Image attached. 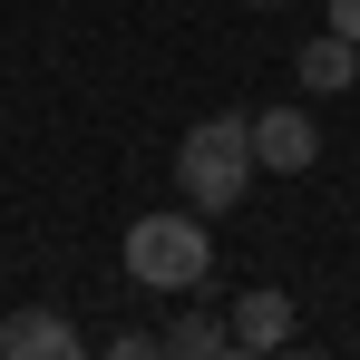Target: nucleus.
Returning <instances> with one entry per match:
<instances>
[{
  "label": "nucleus",
  "instance_id": "1",
  "mask_svg": "<svg viewBox=\"0 0 360 360\" xmlns=\"http://www.w3.org/2000/svg\"><path fill=\"white\" fill-rule=\"evenodd\" d=\"M117 253H127V283L136 292H205V273H214L205 214H136Z\"/></svg>",
  "mask_w": 360,
  "mask_h": 360
},
{
  "label": "nucleus",
  "instance_id": "2",
  "mask_svg": "<svg viewBox=\"0 0 360 360\" xmlns=\"http://www.w3.org/2000/svg\"><path fill=\"white\" fill-rule=\"evenodd\" d=\"M176 185H185L195 214H234L243 185H253V117H205V127H185Z\"/></svg>",
  "mask_w": 360,
  "mask_h": 360
},
{
  "label": "nucleus",
  "instance_id": "3",
  "mask_svg": "<svg viewBox=\"0 0 360 360\" xmlns=\"http://www.w3.org/2000/svg\"><path fill=\"white\" fill-rule=\"evenodd\" d=\"M321 156V127L302 117V108H263L253 117V166H273V176H302Z\"/></svg>",
  "mask_w": 360,
  "mask_h": 360
},
{
  "label": "nucleus",
  "instance_id": "4",
  "mask_svg": "<svg viewBox=\"0 0 360 360\" xmlns=\"http://www.w3.org/2000/svg\"><path fill=\"white\" fill-rule=\"evenodd\" d=\"M0 351H10V360H78V321H59V311L30 302V311L0 321Z\"/></svg>",
  "mask_w": 360,
  "mask_h": 360
},
{
  "label": "nucleus",
  "instance_id": "5",
  "mask_svg": "<svg viewBox=\"0 0 360 360\" xmlns=\"http://www.w3.org/2000/svg\"><path fill=\"white\" fill-rule=\"evenodd\" d=\"M292 341V292H273V283H253L234 302V351H283Z\"/></svg>",
  "mask_w": 360,
  "mask_h": 360
},
{
  "label": "nucleus",
  "instance_id": "6",
  "mask_svg": "<svg viewBox=\"0 0 360 360\" xmlns=\"http://www.w3.org/2000/svg\"><path fill=\"white\" fill-rule=\"evenodd\" d=\"M292 78L311 88V98H331V88H351V78H360V39H341V30H321V39H302V49H292Z\"/></svg>",
  "mask_w": 360,
  "mask_h": 360
},
{
  "label": "nucleus",
  "instance_id": "7",
  "mask_svg": "<svg viewBox=\"0 0 360 360\" xmlns=\"http://www.w3.org/2000/svg\"><path fill=\"white\" fill-rule=\"evenodd\" d=\"M166 351H185V360H214V351H234V321H214V311H195V292H185L176 331H166Z\"/></svg>",
  "mask_w": 360,
  "mask_h": 360
},
{
  "label": "nucleus",
  "instance_id": "8",
  "mask_svg": "<svg viewBox=\"0 0 360 360\" xmlns=\"http://www.w3.org/2000/svg\"><path fill=\"white\" fill-rule=\"evenodd\" d=\"M331 30H341V39H360V0H331Z\"/></svg>",
  "mask_w": 360,
  "mask_h": 360
},
{
  "label": "nucleus",
  "instance_id": "9",
  "mask_svg": "<svg viewBox=\"0 0 360 360\" xmlns=\"http://www.w3.org/2000/svg\"><path fill=\"white\" fill-rule=\"evenodd\" d=\"M253 10H283V0H253Z\"/></svg>",
  "mask_w": 360,
  "mask_h": 360
},
{
  "label": "nucleus",
  "instance_id": "10",
  "mask_svg": "<svg viewBox=\"0 0 360 360\" xmlns=\"http://www.w3.org/2000/svg\"><path fill=\"white\" fill-rule=\"evenodd\" d=\"M351 214H360V195H351Z\"/></svg>",
  "mask_w": 360,
  "mask_h": 360
},
{
  "label": "nucleus",
  "instance_id": "11",
  "mask_svg": "<svg viewBox=\"0 0 360 360\" xmlns=\"http://www.w3.org/2000/svg\"><path fill=\"white\" fill-rule=\"evenodd\" d=\"M351 88H360V78H351Z\"/></svg>",
  "mask_w": 360,
  "mask_h": 360
}]
</instances>
